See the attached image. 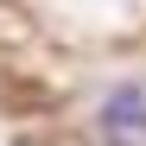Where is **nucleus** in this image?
I'll use <instances>...</instances> for the list:
<instances>
[{
    "label": "nucleus",
    "instance_id": "nucleus-1",
    "mask_svg": "<svg viewBox=\"0 0 146 146\" xmlns=\"http://www.w3.org/2000/svg\"><path fill=\"white\" fill-rule=\"evenodd\" d=\"M95 121H102V133L114 146H133L146 140V83H121L102 95V108H95Z\"/></svg>",
    "mask_w": 146,
    "mask_h": 146
}]
</instances>
